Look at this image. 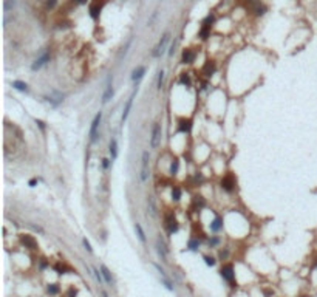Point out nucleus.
<instances>
[{
	"mask_svg": "<svg viewBox=\"0 0 317 297\" xmlns=\"http://www.w3.org/2000/svg\"><path fill=\"white\" fill-rule=\"evenodd\" d=\"M144 73H146V67H138V68H135L133 70V73H132V80H139L142 76H144Z\"/></svg>",
	"mask_w": 317,
	"mask_h": 297,
	"instance_id": "f3484780",
	"label": "nucleus"
},
{
	"mask_svg": "<svg viewBox=\"0 0 317 297\" xmlns=\"http://www.w3.org/2000/svg\"><path fill=\"white\" fill-rule=\"evenodd\" d=\"M88 2V0H74V3H77V5H85Z\"/></svg>",
	"mask_w": 317,
	"mask_h": 297,
	"instance_id": "a19ab883",
	"label": "nucleus"
},
{
	"mask_svg": "<svg viewBox=\"0 0 317 297\" xmlns=\"http://www.w3.org/2000/svg\"><path fill=\"white\" fill-rule=\"evenodd\" d=\"M112 97H113V88H112V85H109L107 90H105V93L102 94V102H104V104H107Z\"/></svg>",
	"mask_w": 317,
	"mask_h": 297,
	"instance_id": "aec40b11",
	"label": "nucleus"
},
{
	"mask_svg": "<svg viewBox=\"0 0 317 297\" xmlns=\"http://www.w3.org/2000/svg\"><path fill=\"white\" fill-rule=\"evenodd\" d=\"M150 175V153L146 150L142 152L141 158V181H147Z\"/></svg>",
	"mask_w": 317,
	"mask_h": 297,
	"instance_id": "f257e3e1",
	"label": "nucleus"
},
{
	"mask_svg": "<svg viewBox=\"0 0 317 297\" xmlns=\"http://www.w3.org/2000/svg\"><path fill=\"white\" fill-rule=\"evenodd\" d=\"M104 5H105V0H102L101 3H99V0H94V2L90 5V16H91V19L96 20V19L99 17V14H101Z\"/></svg>",
	"mask_w": 317,
	"mask_h": 297,
	"instance_id": "1a4fd4ad",
	"label": "nucleus"
},
{
	"mask_svg": "<svg viewBox=\"0 0 317 297\" xmlns=\"http://www.w3.org/2000/svg\"><path fill=\"white\" fill-rule=\"evenodd\" d=\"M161 136H163V129L161 124H155L152 129V136H150V149H158L161 144Z\"/></svg>",
	"mask_w": 317,
	"mask_h": 297,
	"instance_id": "f03ea898",
	"label": "nucleus"
},
{
	"mask_svg": "<svg viewBox=\"0 0 317 297\" xmlns=\"http://www.w3.org/2000/svg\"><path fill=\"white\" fill-rule=\"evenodd\" d=\"M110 155H112V158H113V159L118 156V142H116V139H115V138L110 141Z\"/></svg>",
	"mask_w": 317,
	"mask_h": 297,
	"instance_id": "4be33fe9",
	"label": "nucleus"
},
{
	"mask_svg": "<svg viewBox=\"0 0 317 297\" xmlns=\"http://www.w3.org/2000/svg\"><path fill=\"white\" fill-rule=\"evenodd\" d=\"M147 211L152 217H156V204H155V198L152 195L147 196Z\"/></svg>",
	"mask_w": 317,
	"mask_h": 297,
	"instance_id": "dca6fc26",
	"label": "nucleus"
},
{
	"mask_svg": "<svg viewBox=\"0 0 317 297\" xmlns=\"http://www.w3.org/2000/svg\"><path fill=\"white\" fill-rule=\"evenodd\" d=\"M172 198H173V201H179V198H181V189L178 186H173L172 187Z\"/></svg>",
	"mask_w": 317,
	"mask_h": 297,
	"instance_id": "393cba45",
	"label": "nucleus"
},
{
	"mask_svg": "<svg viewBox=\"0 0 317 297\" xmlns=\"http://www.w3.org/2000/svg\"><path fill=\"white\" fill-rule=\"evenodd\" d=\"M195 51H192L190 48H186L184 51H183V57H181V62L183 64H192L193 60H195Z\"/></svg>",
	"mask_w": 317,
	"mask_h": 297,
	"instance_id": "4468645a",
	"label": "nucleus"
},
{
	"mask_svg": "<svg viewBox=\"0 0 317 297\" xmlns=\"http://www.w3.org/2000/svg\"><path fill=\"white\" fill-rule=\"evenodd\" d=\"M218 243H220V240H218L217 237H214V238H210V240H209V246H210V248H214V246H217Z\"/></svg>",
	"mask_w": 317,
	"mask_h": 297,
	"instance_id": "f704fd0d",
	"label": "nucleus"
},
{
	"mask_svg": "<svg viewBox=\"0 0 317 297\" xmlns=\"http://www.w3.org/2000/svg\"><path fill=\"white\" fill-rule=\"evenodd\" d=\"M302 297H306V295H302Z\"/></svg>",
	"mask_w": 317,
	"mask_h": 297,
	"instance_id": "c03bdc74",
	"label": "nucleus"
},
{
	"mask_svg": "<svg viewBox=\"0 0 317 297\" xmlns=\"http://www.w3.org/2000/svg\"><path fill=\"white\" fill-rule=\"evenodd\" d=\"M164 221H166V223H164V226H166V229H167L169 235H173V234H176V232H178L179 226H178V221H176L175 215L169 214V215L166 217V220H164Z\"/></svg>",
	"mask_w": 317,
	"mask_h": 297,
	"instance_id": "7ed1b4c3",
	"label": "nucleus"
},
{
	"mask_svg": "<svg viewBox=\"0 0 317 297\" xmlns=\"http://www.w3.org/2000/svg\"><path fill=\"white\" fill-rule=\"evenodd\" d=\"M102 166H104V167H109V159H102Z\"/></svg>",
	"mask_w": 317,
	"mask_h": 297,
	"instance_id": "79ce46f5",
	"label": "nucleus"
},
{
	"mask_svg": "<svg viewBox=\"0 0 317 297\" xmlns=\"http://www.w3.org/2000/svg\"><path fill=\"white\" fill-rule=\"evenodd\" d=\"M93 272H94V277H96V280H97L99 283H104V282H105V280H102V277H101L102 272H99L97 269H93Z\"/></svg>",
	"mask_w": 317,
	"mask_h": 297,
	"instance_id": "473e14b6",
	"label": "nucleus"
},
{
	"mask_svg": "<svg viewBox=\"0 0 317 297\" xmlns=\"http://www.w3.org/2000/svg\"><path fill=\"white\" fill-rule=\"evenodd\" d=\"M48 292L53 294V295L57 294V292H59V286H57V285H48Z\"/></svg>",
	"mask_w": 317,
	"mask_h": 297,
	"instance_id": "c756f323",
	"label": "nucleus"
},
{
	"mask_svg": "<svg viewBox=\"0 0 317 297\" xmlns=\"http://www.w3.org/2000/svg\"><path fill=\"white\" fill-rule=\"evenodd\" d=\"M192 130V119L189 118H181L178 121V132L179 133H189Z\"/></svg>",
	"mask_w": 317,
	"mask_h": 297,
	"instance_id": "9b49d317",
	"label": "nucleus"
},
{
	"mask_svg": "<svg viewBox=\"0 0 317 297\" xmlns=\"http://www.w3.org/2000/svg\"><path fill=\"white\" fill-rule=\"evenodd\" d=\"M82 241H84V246H85V249H87L88 252H93V249H91V246H90V243H88V240H87V238H84Z\"/></svg>",
	"mask_w": 317,
	"mask_h": 297,
	"instance_id": "e433bc0d",
	"label": "nucleus"
},
{
	"mask_svg": "<svg viewBox=\"0 0 317 297\" xmlns=\"http://www.w3.org/2000/svg\"><path fill=\"white\" fill-rule=\"evenodd\" d=\"M179 84H183V85H186V87L190 85V77H189L187 73H183V74H181V77H179Z\"/></svg>",
	"mask_w": 317,
	"mask_h": 297,
	"instance_id": "cd10ccee",
	"label": "nucleus"
},
{
	"mask_svg": "<svg viewBox=\"0 0 317 297\" xmlns=\"http://www.w3.org/2000/svg\"><path fill=\"white\" fill-rule=\"evenodd\" d=\"M50 57H51V54H50L48 51H47V53H43V54H42L40 57H37V59L34 60V64L31 65V70H33V71H37V70H40V68H42V67H43V65H45L47 62H50Z\"/></svg>",
	"mask_w": 317,
	"mask_h": 297,
	"instance_id": "6e6552de",
	"label": "nucleus"
},
{
	"mask_svg": "<svg viewBox=\"0 0 317 297\" xmlns=\"http://www.w3.org/2000/svg\"><path fill=\"white\" fill-rule=\"evenodd\" d=\"M178 169H179V161L175 158V159H172V163H170L169 173H170V175H176V173H178Z\"/></svg>",
	"mask_w": 317,
	"mask_h": 297,
	"instance_id": "412c9836",
	"label": "nucleus"
},
{
	"mask_svg": "<svg viewBox=\"0 0 317 297\" xmlns=\"http://www.w3.org/2000/svg\"><path fill=\"white\" fill-rule=\"evenodd\" d=\"M220 186H221V189H224L226 192H232V190L235 189V178H234L231 173H228L226 176L221 178Z\"/></svg>",
	"mask_w": 317,
	"mask_h": 297,
	"instance_id": "39448f33",
	"label": "nucleus"
},
{
	"mask_svg": "<svg viewBox=\"0 0 317 297\" xmlns=\"http://www.w3.org/2000/svg\"><path fill=\"white\" fill-rule=\"evenodd\" d=\"M209 30H210V27H206V25H203V28L200 30V37L203 40H206L209 37Z\"/></svg>",
	"mask_w": 317,
	"mask_h": 297,
	"instance_id": "bb28decb",
	"label": "nucleus"
},
{
	"mask_svg": "<svg viewBox=\"0 0 317 297\" xmlns=\"http://www.w3.org/2000/svg\"><path fill=\"white\" fill-rule=\"evenodd\" d=\"M102 297H109V294H107V292L104 291V292H102Z\"/></svg>",
	"mask_w": 317,
	"mask_h": 297,
	"instance_id": "37998d69",
	"label": "nucleus"
},
{
	"mask_svg": "<svg viewBox=\"0 0 317 297\" xmlns=\"http://www.w3.org/2000/svg\"><path fill=\"white\" fill-rule=\"evenodd\" d=\"M36 124H39V127H40V129H42V130H43V129H45V124H43V122H42V121H40V119H36Z\"/></svg>",
	"mask_w": 317,
	"mask_h": 297,
	"instance_id": "4c0bfd02",
	"label": "nucleus"
},
{
	"mask_svg": "<svg viewBox=\"0 0 317 297\" xmlns=\"http://www.w3.org/2000/svg\"><path fill=\"white\" fill-rule=\"evenodd\" d=\"M221 228H223V218H220V217H217L212 223H210V231H214V232H218Z\"/></svg>",
	"mask_w": 317,
	"mask_h": 297,
	"instance_id": "a211bd4d",
	"label": "nucleus"
},
{
	"mask_svg": "<svg viewBox=\"0 0 317 297\" xmlns=\"http://www.w3.org/2000/svg\"><path fill=\"white\" fill-rule=\"evenodd\" d=\"M13 87H14L16 90H19V91H28V85H27L25 82H22V80H14V82H13Z\"/></svg>",
	"mask_w": 317,
	"mask_h": 297,
	"instance_id": "5701e85b",
	"label": "nucleus"
},
{
	"mask_svg": "<svg viewBox=\"0 0 317 297\" xmlns=\"http://www.w3.org/2000/svg\"><path fill=\"white\" fill-rule=\"evenodd\" d=\"M101 119H102V113L99 112V113L94 116L93 122H91V129H90V138H91V141L96 139V132H97V127H99V124H101Z\"/></svg>",
	"mask_w": 317,
	"mask_h": 297,
	"instance_id": "f8f14e48",
	"label": "nucleus"
},
{
	"mask_svg": "<svg viewBox=\"0 0 317 297\" xmlns=\"http://www.w3.org/2000/svg\"><path fill=\"white\" fill-rule=\"evenodd\" d=\"M220 274H221V277H223L224 280H228L229 283H232V282H234V275H235V272H234V265H232V263L223 265Z\"/></svg>",
	"mask_w": 317,
	"mask_h": 297,
	"instance_id": "423d86ee",
	"label": "nucleus"
},
{
	"mask_svg": "<svg viewBox=\"0 0 317 297\" xmlns=\"http://www.w3.org/2000/svg\"><path fill=\"white\" fill-rule=\"evenodd\" d=\"M20 241H22V245L25 246V248H28V249H37L39 248V245H37V241L34 240V237L33 235H20Z\"/></svg>",
	"mask_w": 317,
	"mask_h": 297,
	"instance_id": "9d476101",
	"label": "nucleus"
},
{
	"mask_svg": "<svg viewBox=\"0 0 317 297\" xmlns=\"http://www.w3.org/2000/svg\"><path fill=\"white\" fill-rule=\"evenodd\" d=\"M158 74H159V76H158V88L161 90V87H163V80H164V71L161 70Z\"/></svg>",
	"mask_w": 317,
	"mask_h": 297,
	"instance_id": "2f4dec72",
	"label": "nucleus"
},
{
	"mask_svg": "<svg viewBox=\"0 0 317 297\" xmlns=\"http://www.w3.org/2000/svg\"><path fill=\"white\" fill-rule=\"evenodd\" d=\"M28 184H30L31 187H34V186L37 184V179H36V178H33V179H30V183H28Z\"/></svg>",
	"mask_w": 317,
	"mask_h": 297,
	"instance_id": "58836bf2",
	"label": "nucleus"
},
{
	"mask_svg": "<svg viewBox=\"0 0 317 297\" xmlns=\"http://www.w3.org/2000/svg\"><path fill=\"white\" fill-rule=\"evenodd\" d=\"M135 231H136V235H138L139 241L146 245V234H144V231H142V226H141L139 223H136V225H135Z\"/></svg>",
	"mask_w": 317,
	"mask_h": 297,
	"instance_id": "6ab92c4d",
	"label": "nucleus"
},
{
	"mask_svg": "<svg viewBox=\"0 0 317 297\" xmlns=\"http://www.w3.org/2000/svg\"><path fill=\"white\" fill-rule=\"evenodd\" d=\"M101 272H102V277L105 280V283H109L110 286L113 285V277H112V272L109 271V268L105 265H101Z\"/></svg>",
	"mask_w": 317,
	"mask_h": 297,
	"instance_id": "2eb2a0df",
	"label": "nucleus"
},
{
	"mask_svg": "<svg viewBox=\"0 0 317 297\" xmlns=\"http://www.w3.org/2000/svg\"><path fill=\"white\" fill-rule=\"evenodd\" d=\"M215 71H217V65H215L212 60H207V62L204 64V67H203V73H204V76L210 77Z\"/></svg>",
	"mask_w": 317,
	"mask_h": 297,
	"instance_id": "ddd939ff",
	"label": "nucleus"
},
{
	"mask_svg": "<svg viewBox=\"0 0 317 297\" xmlns=\"http://www.w3.org/2000/svg\"><path fill=\"white\" fill-rule=\"evenodd\" d=\"M204 204H206V201H204L203 196H200V195L193 196V206H196L198 209H201V208H204Z\"/></svg>",
	"mask_w": 317,
	"mask_h": 297,
	"instance_id": "b1692460",
	"label": "nucleus"
},
{
	"mask_svg": "<svg viewBox=\"0 0 317 297\" xmlns=\"http://www.w3.org/2000/svg\"><path fill=\"white\" fill-rule=\"evenodd\" d=\"M187 248H189L190 251H196V249L200 248V241H198L196 238H190L189 243H187Z\"/></svg>",
	"mask_w": 317,
	"mask_h": 297,
	"instance_id": "a878e982",
	"label": "nucleus"
},
{
	"mask_svg": "<svg viewBox=\"0 0 317 297\" xmlns=\"http://www.w3.org/2000/svg\"><path fill=\"white\" fill-rule=\"evenodd\" d=\"M135 96H136V90L132 93V96L127 99V102H126V105H124V110H122V115H121V124H124V122L127 121V118H129V113H130V110H132V105H133V99H135Z\"/></svg>",
	"mask_w": 317,
	"mask_h": 297,
	"instance_id": "0eeeda50",
	"label": "nucleus"
},
{
	"mask_svg": "<svg viewBox=\"0 0 317 297\" xmlns=\"http://www.w3.org/2000/svg\"><path fill=\"white\" fill-rule=\"evenodd\" d=\"M56 3H57V0H48V2H47V8H50V10H51V8H54V6H56Z\"/></svg>",
	"mask_w": 317,
	"mask_h": 297,
	"instance_id": "c9c22d12",
	"label": "nucleus"
},
{
	"mask_svg": "<svg viewBox=\"0 0 317 297\" xmlns=\"http://www.w3.org/2000/svg\"><path fill=\"white\" fill-rule=\"evenodd\" d=\"M226 257H228V251H224V252L221 251V252H220V258H221V260H224Z\"/></svg>",
	"mask_w": 317,
	"mask_h": 297,
	"instance_id": "ea45409f",
	"label": "nucleus"
},
{
	"mask_svg": "<svg viewBox=\"0 0 317 297\" xmlns=\"http://www.w3.org/2000/svg\"><path fill=\"white\" fill-rule=\"evenodd\" d=\"M169 39H170V34H169V33H166V34L161 37V40L158 42V45L155 47V50H153V53H152L155 57H159V56L164 53V50H166V45H167Z\"/></svg>",
	"mask_w": 317,
	"mask_h": 297,
	"instance_id": "20e7f679",
	"label": "nucleus"
},
{
	"mask_svg": "<svg viewBox=\"0 0 317 297\" xmlns=\"http://www.w3.org/2000/svg\"><path fill=\"white\" fill-rule=\"evenodd\" d=\"M204 262L207 266H214L215 265V258L214 257H209V255H204Z\"/></svg>",
	"mask_w": 317,
	"mask_h": 297,
	"instance_id": "c85d7f7f",
	"label": "nucleus"
},
{
	"mask_svg": "<svg viewBox=\"0 0 317 297\" xmlns=\"http://www.w3.org/2000/svg\"><path fill=\"white\" fill-rule=\"evenodd\" d=\"M14 2L16 0H5V11H10L14 6Z\"/></svg>",
	"mask_w": 317,
	"mask_h": 297,
	"instance_id": "7c9ffc66",
	"label": "nucleus"
},
{
	"mask_svg": "<svg viewBox=\"0 0 317 297\" xmlns=\"http://www.w3.org/2000/svg\"><path fill=\"white\" fill-rule=\"evenodd\" d=\"M163 283H164V286H166L169 291H173V286H172V283L167 280V277H163Z\"/></svg>",
	"mask_w": 317,
	"mask_h": 297,
	"instance_id": "72a5a7b5",
	"label": "nucleus"
}]
</instances>
